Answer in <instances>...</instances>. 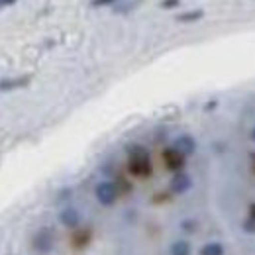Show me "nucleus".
Here are the masks:
<instances>
[{"mask_svg":"<svg viewBox=\"0 0 255 255\" xmlns=\"http://www.w3.org/2000/svg\"><path fill=\"white\" fill-rule=\"evenodd\" d=\"M71 242H73L75 248H85V246H89V242H91V230H79V228H77V230L73 232Z\"/></svg>","mask_w":255,"mask_h":255,"instance_id":"obj_10","label":"nucleus"},{"mask_svg":"<svg viewBox=\"0 0 255 255\" xmlns=\"http://www.w3.org/2000/svg\"><path fill=\"white\" fill-rule=\"evenodd\" d=\"M118 185L116 183H112V181H102V183H98L95 189V196L96 200L102 204V206H112L116 200H118Z\"/></svg>","mask_w":255,"mask_h":255,"instance_id":"obj_2","label":"nucleus"},{"mask_svg":"<svg viewBox=\"0 0 255 255\" xmlns=\"http://www.w3.org/2000/svg\"><path fill=\"white\" fill-rule=\"evenodd\" d=\"M192 248L187 240H179L171 246V255H191Z\"/></svg>","mask_w":255,"mask_h":255,"instance_id":"obj_11","label":"nucleus"},{"mask_svg":"<svg viewBox=\"0 0 255 255\" xmlns=\"http://www.w3.org/2000/svg\"><path fill=\"white\" fill-rule=\"evenodd\" d=\"M202 18H204V10L196 8V10H187V12L179 14L177 16V22H181V24H192V22H198Z\"/></svg>","mask_w":255,"mask_h":255,"instance_id":"obj_9","label":"nucleus"},{"mask_svg":"<svg viewBox=\"0 0 255 255\" xmlns=\"http://www.w3.org/2000/svg\"><path fill=\"white\" fill-rule=\"evenodd\" d=\"M32 81L30 75H24V77H14V79H2L0 81V91L2 93H10V91H16V89H24L28 87Z\"/></svg>","mask_w":255,"mask_h":255,"instance_id":"obj_8","label":"nucleus"},{"mask_svg":"<svg viewBox=\"0 0 255 255\" xmlns=\"http://www.w3.org/2000/svg\"><path fill=\"white\" fill-rule=\"evenodd\" d=\"M159 6L163 8V10H173V8L181 6V0H161Z\"/></svg>","mask_w":255,"mask_h":255,"instance_id":"obj_15","label":"nucleus"},{"mask_svg":"<svg viewBox=\"0 0 255 255\" xmlns=\"http://www.w3.org/2000/svg\"><path fill=\"white\" fill-rule=\"evenodd\" d=\"M18 0H4V6H12V4H16Z\"/></svg>","mask_w":255,"mask_h":255,"instance_id":"obj_19","label":"nucleus"},{"mask_svg":"<svg viewBox=\"0 0 255 255\" xmlns=\"http://www.w3.org/2000/svg\"><path fill=\"white\" fill-rule=\"evenodd\" d=\"M194 226H196V224H194V222H189V220H187V222H183V224H181V228H183L185 232H194V230H192Z\"/></svg>","mask_w":255,"mask_h":255,"instance_id":"obj_17","label":"nucleus"},{"mask_svg":"<svg viewBox=\"0 0 255 255\" xmlns=\"http://www.w3.org/2000/svg\"><path fill=\"white\" fill-rule=\"evenodd\" d=\"M244 230L250 232V234H255V222L252 220V218H250L248 222H244Z\"/></svg>","mask_w":255,"mask_h":255,"instance_id":"obj_16","label":"nucleus"},{"mask_svg":"<svg viewBox=\"0 0 255 255\" xmlns=\"http://www.w3.org/2000/svg\"><path fill=\"white\" fill-rule=\"evenodd\" d=\"M59 222L63 224L67 230H77L79 226H81V214H79V210L77 208H63L61 212H59Z\"/></svg>","mask_w":255,"mask_h":255,"instance_id":"obj_7","label":"nucleus"},{"mask_svg":"<svg viewBox=\"0 0 255 255\" xmlns=\"http://www.w3.org/2000/svg\"><path fill=\"white\" fill-rule=\"evenodd\" d=\"M122 0H91V6L93 8H102V6H116Z\"/></svg>","mask_w":255,"mask_h":255,"instance_id":"obj_14","label":"nucleus"},{"mask_svg":"<svg viewBox=\"0 0 255 255\" xmlns=\"http://www.w3.org/2000/svg\"><path fill=\"white\" fill-rule=\"evenodd\" d=\"M252 159H254V171H255V155H252Z\"/></svg>","mask_w":255,"mask_h":255,"instance_id":"obj_20","label":"nucleus"},{"mask_svg":"<svg viewBox=\"0 0 255 255\" xmlns=\"http://www.w3.org/2000/svg\"><path fill=\"white\" fill-rule=\"evenodd\" d=\"M2 6H4V0H0V8H2Z\"/></svg>","mask_w":255,"mask_h":255,"instance_id":"obj_21","label":"nucleus"},{"mask_svg":"<svg viewBox=\"0 0 255 255\" xmlns=\"http://www.w3.org/2000/svg\"><path fill=\"white\" fill-rule=\"evenodd\" d=\"M128 153V171L131 177L137 179H147L153 173V165H151V157L145 145L141 143H128L126 145Z\"/></svg>","mask_w":255,"mask_h":255,"instance_id":"obj_1","label":"nucleus"},{"mask_svg":"<svg viewBox=\"0 0 255 255\" xmlns=\"http://www.w3.org/2000/svg\"><path fill=\"white\" fill-rule=\"evenodd\" d=\"M252 135H254V139H255V128H254V133H252Z\"/></svg>","mask_w":255,"mask_h":255,"instance_id":"obj_22","label":"nucleus"},{"mask_svg":"<svg viewBox=\"0 0 255 255\" xmlns=\"http://www.w3.org/2000/svg\"><path fill=\"white\" fill-rule=\"evenodd\" d=\"M173 147H175L179 153H183L185 157H189V155H192V153L196 151V139L192 137L191 133H181V135L173 141Z\"/></svg>","mask_w":255,"mask_h":255,"instance_id":"obj_6","label":"nucleus"},{"mask_svg":"<svg viewBox=\"0 0 255 255\" xmlns=\"http://www.w3.org/2000/svg\"><path fill=\"white\" fill-rule=\"evenodd\" d=\"M161 157H163L165 167H167L169 171H173V173H181L183 167H185V163H187V157H185L183 153H179L173 145H171V147H165L163 153H161Z\"/></svg>","mask_w":255,"mask_h":255,"instance_id":"obj_4","label":"nucleus"},{"mask_svg":"<svg viewBox=\"0 0 255 255\" xmlns=\"http://www.w3.org/2000/svg\"><path fill=\"white\" fill-rule=\"evenodd\" d=\"M137 4H139V0H131V2H124V0H122L120 4L114 6V14H126L129 10H133Z\"/></svg>","mask_w":255,"mask_h":255,"instance_id":"obj_13","label":"nucleus"},{"mask_svg":"<svg viewBox=\"0 0 255 255\" xmlns=\"http://www.w3.org/2000/svg\"><path fill=\"white\" fill-rule=\"evenodd\" d=\"M32 246L33 250L39 252V254H49L53 250V232H51V228L37 230L32 238Z\"/></svg>","mask_w":255,"mask_h":255,"instance_id":"obj_3","label":"nucleus"},{"mask_svg":"<svg viewBox=\"0 0 255 255\" xmlns=\"http://www.w3.org/2000/svg\"><path fill=\"white\" fill-rule=\"evenodd\" d=\"M200 255H224V246L218 242H210V244L202 246Z\"/></svg>","mask_w":255,"mask_h":255,"instance_id":"obj_12","label":"nucleus"},{"mask_svg":"<svg viewBox=\"0 0 255 255\" xmlns=\"http://www.w3.org/2000/svg\"><path fill=\"white\" fill-rule=\"evenodd\" d=\"M192 187V179L189 173H185V171H181V173H175L173 175V179H171V183H169V189L173 194H185V192H189Z\"/></svg>","mask_w":255,"mask_h":255,"instance_id":"obj_5","label":"nucleus"},{"mask_svg":"<svg viewBox=\"0 0 255 255\" xmlns=\"http://www.w3.org/2000/svg\"><path fill=\"white\" fill-rule=\"evenodd\" d=\"M250 218H252V220L255 222V202L252 204V206H250Z\"/></svg>","mask_w":255,"mask_h":255,"instance_id":"obj_18","label":"nucleus"}]
</instances>
